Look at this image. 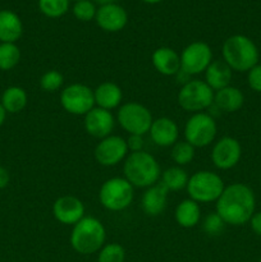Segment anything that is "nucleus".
<instances>
[{"label":"nucleus","instance_id":"nucleus-43","mask_svg":"<svg viewBox=\"0 0 261 262\" xmlns=\"http://www.w3.org/2000/svg\"><path fill=\"white\" fill-rule=\"evenodd\" d=\"M258 262H261V258H260V261H258Z\"/></svg>","mask_w":261,"mask_h":262},{"label":"nucleus","instance_id":"nucleus-14","mask_svg":"<svg viewBox=\"0 0 261 262\" xmlns=\"http://www.w3.org/2000/svg\"><path fill=\"white\" fill-rule=\"evenodd\" d=\"M53 215L56 222L63 225H74L84 217V205L78 197L66 194L55 200Z\"/></svg>","mask_w":261,"mask_h":262},{"label":"nucleus","instance_id":"nucleus-21","mask_svg":"<svg viewBox=\"0 0 261 262\" xmlns=\"http://www.w3.org/2000/svg\"><path fill=\"white\" fill-rule=\"evenodd\" d=\"M233 71L223 59L212 60L205 71V82L212 91H219L224 87L230 86Z\"/></svg>","mask_w":261,"mask_h":262},{"label":"nucleus","instance_id":"nucleus-37","mask_svg":"<svg viewBox=\"0 0 261 262\" xmlns=\"http://www.w3.org/2000/svg\"><path fill=\"white\" fill-rule=\"evenodd\" d=\"M10 182V174L4 166H0V189L8 187Z\"/></svg>","mask_w":261,"mask_h":262},{"label":"nucleus","instance_id":"nucleus-28","mask_svg":"<svg viewBox=\"0 0 261 262\" xmlns=\"http://www.w3.org/2000/svg\"><path fill=\"white\" fill-rule=\"evenodd\" d=\"M170 158L178 166L188 165L194 159V147L187 141H178L171 146Z\"/></svg>","mask_w":261,"mask_h":262},{"label":"nucleus","instance_id":"nucleus-31","mask_svg":"<svg viewBox=\"0 0 261 262\" xmlns=\"http://www.w3.org/2000/svg\"><path fill=\"white\" fill-rule=\"evenodd\" d=\"M63 83V74L59 71H55V69L45 72L40 78V87L45 92H56L58 90L61 89Z\"/></svg>","mask_w":261,"mask_h":262},{"label":"nucleus","instance_id":"nucleus-20","mask_svg":"<svg viewBox=\"0 0 261 262\" xmlns=\"http://www.w3.org/2000/svg\"><path fill=\"white\" fill-rule=\"evenodd\" d=\"M95 106L104 110H113L120 106L123 100V91L114 82H102L94 90Z\"/></svg>","mask_w":261,"mask_h":262},{"label":"nucleus","instance_id":"nucleus-17","mask_svg":"<svg viewBox=\"0 0 261 262\" xmlns=\"http://www.w3.org/2000/svg\"><path fill=\"white\" fill-rule=\"evenodd\" d=\"M150 137L156 146L160 147H171L174 143L178 142L179 127L171 118L161 117L154 119L151 124Z\"/></svg>","mask_w":261,"mask_h":262},{"label":"nucleus","instance_id":"nucleus-3","mask_svg":"<svg viewBox=\"0 0 261 262\" xmlns=\"http://www.w3.org/2000/svg\"><path fill=\"white\" fill-rule=\"evenodd\" d=\"M223 60L234 72H248L258 64L260 53L256 43L245 35H233L224 41Z\"/></svg>","mask_w":261,"mask_h":262},{"label":"nucleus","instance_id":"nucleus-22","mask_svg":"<svg viewBox=\"0 0 261 262\" xmlns=\"http://www.w3.org/2000/svg\"><path fill=\"white\" fill-rule=\"evenodd\" d=\"M23 33V25L17 13L9 9L0 10V42L15 43Z\"/></svg>","mask_w":261,"mask_h":262},{"label":"nucleus","instance_id":"nucleus-24","mask_svg":"<svg viewBox=\"0 0 261 262\" xmlns=\"http://www.w3.org/2000/svg\"><path fill=\"white\" fill-rule=\"evenodd\" d=\"M174 219L179 227L184 229L196 227L201 220V207L200 204L191 199H186L177 205L174 210Z\"/></svg>","mask_w":261,"mask_h":262},{"label":"nucleus","instance_id":"nucleus-41","mask_svg":"<svg viewBox=\"0 0 261 262\" xmlns=\"http://www.w3.org/2000/svg\"><path fill=\"white\" fill-rule=\"evenodd\" d=\"M73 2H79V0H73Z\"/></svg>","mask_w":261,"mask_h":262},{"label":"nucleus","instance_id":"nucleus-7","mask_svg":"<svg viewBox=\"0 0 261 262\" xmlns=\"http://www.w3.org/2000/svg\"><path fill=\"white\" fill-rule=\"evenodd\" d=\"M214 94L209 84L201 79H189L182 84L177 96L178 105L188 113H201L214 105Z\"/></svg>","mask_w":261,"mask_h":262},{"label":"nucleus","instance_id":"nucleus-38","mask_svg":"<svg viewBox=\"0 0 261 262\" xmlns=\"http://www.w3.org/2000/svg\"><path fill=\"white\" fill-rule=\"evenodd\" d=\"M5 118H7V112H5L4 107H3L2 104H0V127H2V125L4 124Z\"/></svg>","mask_w":261,"mask_h":262},{"label":"nucleus","instance_id":"nucleus-5","mask_svg":"<svg viewBox=\"0 0 261 262\" xmlns=\"http://www.w3.org/2000/svg\"><path fill=\"white\" fill-rule=\"evenodd\" d=\"M224 188V181L219 174L211 170H199L189 177L186 191L188 199L197 204H210L217 201Z\"/></svg>","mask_w":261,"mask_h":262},{"label":"nucleus","instance_id":"nucleus-1","mask_svg":"<svg viewBox=\"0 0 261 262\" xmlns=\"http://www.w3.org/2000/svg\"><path fill=\"white\" fill-rule=\"evenodd\" d=\"M256 210V197L252 188L245 183H232L220 194L215 212L227 225L241 227L250 222Z\"/></svg>","mask_w":261,"mask_h":262},{"label":"nucleus","instance_id":"nucleus-13","mask_svg":"<svg viewBox=\"0 0 261 262\" xmlns=\"http://www.w3.org/2000/svg\"><path fill=\"white\" fill-rule=\"evenodd\" d=\"M128 146L123 137L110 135L100 140L95 147V160L102 166H115L128 156Z\"/></svg>","mask_w":261,"mask_h":262},{"label":"nucleus","instance_id":"nucleus-40","mask_svg":"<svg viewBox=\"0 0 261 262\" xmlns=\"http://www.w3.org/2000/svg\"><path fill=\"white\" fill-rule=\"evenodd\" d=\"M142 2L147 3V4H158V3L163 2V0H142Z\"/></svg>","mask_w":261,"mask_h":262},{"label":"nucleus","instance_id":"nucleus-39","mask_svg":"<svg viewBox=\"0 0 261 262\" xmlns=\"http://www.w3.org/2000/svg\"><path fill=\"white\" fill-rule=\"evenodd\" d=\"M96 4H99L100 7H102V5H107V4H114L117 0H94Z\"/></svg>","mask_w":261,"mask_h":262},{"label":"nucleus","instance_id":"nucleus-27","mask_svg":"<svg viewBox=\"0 0 261 262\" xmlns=\"http://www.w3.org/2000/svg\"><path fill=\"white\" fill-rule=\"evenodd\" d=\"M20 60V50L13 42H0V71H12Z\"/></svg>","mask_w":261,"mask_h":262},{"label":"nucleus","instance_id":"nucleus-4","mask_svg":"<svg viewBox=\"0 0 261 262\" xmlns=\"http://www.w3.org/2000/svg\"><path fill=\"white\" fill-rule=\"evenodd\" d=\"M105 227L94 216H84L74 224L69 238L72 248L79 255H92L99 252L105 245Z\"/></svg>","mask_w":261,"mask_h":262},{"label":"nucleus","instance_id":"nucleus-36","mask_svg":"<svg viewBox=\"0 0 261 262\" xmlns=\"http://www.w3.org/2000/svg\"><path fill=\"white\" fill-rule=\"evenodd\" d=\"M248 223H250L252 232L258 237H261V211L255 212Z\"/></svg>","mask_w":261,"mask_h":262},{"label":"nucleus","instance_id":"nucleus-2","mask_svg":"<svg viewBox=\"0 0 261 262\" xmlns=\"http://www.w3.org/2000/svg\"><path fill=\"white\" fill-rule=\"evenodd\" d=\"M124 178L137 188H148L159 182L161 177L160 164L146 151L130 152L123 164Z\"/></svg>","mask_w":261,"mask_h":262},{"label":"nucleus","instance_id":"nucleus-11","mask_svg":"<svg viewBox=\"0 0 261 262\" xmlns=\"http://www.w3.org/2000/svg\"><path fill=\"white\" fill-rule=\"evenodd\" d=\"M211 61L212 50L204 41L191 42L181 54V69L188 76L205 73Z\"/></svg>","mask_w":261,"mask_h":262},{"label":"nucleus","instance_id":"nucleus-16","mask_svg":"<svg viewBox=\"0 0 261 262\" xmlns=\"http://www.w3.org/2000/svg\"><path fill=\"white\" fill-rule=\"evenodd\" d=\"M95 20L101 30L106 32H118L127 25L128 14L124 8L114 3L100 7L96 10Z\"/></svg>","mask_w":261,"mask_h":262},{"label":"nucleus","instance_id":"nucleus-30","mask_svg":"<svg viewBox=\"0 0 261 262\" xmlns=\"http://www.w3.org/2000/svg\"><path fill=\"white\" fill-rule=\"evenodd\" d=\"M97 253V262H124L125 260V251L119 243L104 245Z\"/></svg>","mask_w":261,"mask_h":262},{"label":"nucleus","instance_id":"nucleus-33","mask_svg":"<svg viewBox=\"0 0 261 262\" xmlns=\"http://www.w3.org/2000/svg\"><path fill=\"white\" fill-rule=\"evenodd\" d=\"M96 10L97 9L95 8V4L90 0H79L73 5L74 17L78 20H82V22H89V20L95 19Z\"/></svg>","mask_w":261,"mask_h":262},{"label":"nucleus","instance_id":"nucleus-9","mask_svg":"<svg viewBox=\"0 0 261 262\" xmlns=\"http://www.w3.org/2000/svg\"><path fill=\"white\" fill-rule=\"evenodd\" d=\"M217 133V125L214 118L207 113H194L184 125V141L197 147H206L214 142Z\"/></svg>","mask_w":261,"mask_h":262},{"label":"nucleus","instance_id":"nucleus-15","mask_svg":"<svg viewBox=\"0 0 261 262\" xmlns=\"http://www.w3.org/2000/svg\"><path fill=\"white\" fill-rule=\"evenodd\" d=\"M83 125L84 130L91 137L102 140V138L112 135L115 127V118L109 110L95 106L94 109H91L84 115Z\"/></svg>","mask_w":261,"mask_h":262},{"label":"nucleus","instance_id":"nucleus-25","mask_svg":"<svg viewBox=\"0 0 261 262\" xmlns=\"http://www.w3.org/2000/svg\"><path fill=\"white\" fill-rule=\"evenodd\" d=\"M28 96L25 89L19 86H10L4 90L0 99V104L7 114H17L27 106Z\"/></svg>","mask_w":261,"mask_h":262},{"label":"nucleus","instance_id":"nucleus-19","mask_svg":"<svg viewBox=\"0 0 261 262\" xmlns=\"http://www.w3.org/2000/svg\"><path fill=\"white\" fill-rule=\"evenodd\" d=\"M151 63L159 73L166 77L176 76L181 71V55L168 46L156 49L151 55Z\"/></svg>","mask_w":261,"mask_h":262},{"label":"nucleus","instance_id":"nucleus-42","mask_svg":"<svg viewBox=\"0 0 261 262\" xmlns=\"http://www.w3.org/2000/svg\"><path fill=\"white\" fill-rule=\"evenodd\" d=\"M260 184H261V176H260Z\"/></svg>","mask_w":261,"mask_h":262},{"label":"nucleus","instance_id":"nucleus-18","mask_svg":"<svg viewBox=\"0 0 261 262\" xmlns=\"http://www.w3.org/2000/svg\"><path fill=\"white\" fill-rule=\"evenodd\" d=\"M169 191L161 182L145 189L141 199V207L147 216H158L165 210Z\"/></svg>","mask_w":261,"mask_h":262},{"label":"nucleus","instance_id":"nucleus-35","mask_svg":"<svg viewBox=\"0 0 261 262\" xmlns=\"http://www.w3.org/2000/svg\"><path fill=\"white\" fill-rule=\"evenodd\" d=\"M128 146V150L130 152H138V151H143V136L140 135H129V137L125 140Z\"/></svg>","mask_w":261,"mask_h":262},{"label":"nucleus","instance_id":"nucleus-32","mask_svg":"<svg viewBox=\"0 0 261 262\" xmlns=\"http://www.w3.org/2000/svg\"><path fill=\"white\" fill-rule=\"evenodd\" d=\"M225 223L216 212H210L202 220V229L210 237H217L224 232Z\"/></svg>","mask_w":261,"mask_h":262},{"label":"nucleus","instance_id":"nucleus-10","mask_svg":"<svg viewBox=\"0 0 261 262\" xmlns=\"http://www.w3.org/2000/svg\"><path fill=\"white\" fill-rule=\"evenodd\" d=\"M60 105L72 115H86L95 107L94 90L83 83H72L60 92Z\"/></svg>","mask_w":261,"mask_h":262},{"label":"nucleus","instance_id":"nucleus-12","mask_svg":"<svg viewBox=\"0 0 261 262\" xmlns=\"http://www.w3.org/2000/svg\"><path fill=\"white\" fill-rule=\"evenodd\" d=\"M210 158L216 169L229 170L240 163L242 158V146L237 138L225 136L214 143Z\"/></svg>","mask_w":261,"mask_h":262},{"label":"nucleus","instance_id":"nucleus-8","mask_svg":"<svg viewBox=\"0 0 261 262\" xmlns=\"http://www.w3.org/2000/svg\"><path fill=\"white\" fill-rule=\"evenodd\" d=\"M117 122L129 135L143 136L150 130L154 118L145 105L130 101L120 105L117 113Z\"/></svg>","mask_w":261,"mask_h":262},{"label":"nucleus","instance_id":"nucleus-26","mask_svg":"<svg viewBox=\"0 0 261 262\" xmlns=\"http://www.w3.org/2000/svg\"><path fill=\"white\" fill-rule=\"evenodd\" d=\"M161 183L166 187L169 192L182 191L188 183V174L182 166H170L161 173Z\"/></svg>","mask_w":261,"mask_h":262},{"label":"nucleus","instance_id":"nucleus-23","mask_svg":"<svg viewBox=\"0 0 261 262\" xmlns=\"http://www.w3.org/2000/svg\"><path fill=\"white\" fill-rule=\"evenodd\" d=\"M245 104V95L238 87L227 86L214 94V105L224 113L238 112Z\"/></svg>","mask_w":261,"mask_h":262},{"label":"nucleus","instance_id":"nucleus-6","mask_svg":"<svg viewBox=\"0 0 261 262\" xmlns=\"http://www.w3.org/2000/svg\"><path fill=\"white\" fill-rule=\"evenodd\" d=\"M135 187L124 177H113L101 184L99 191V201L102 207L109 211L118 212L127 209L135 197Z\"/></svg>","mask_w":261,"mask_h":262},{"label":"nucleus","instance_id":"nucleus-34","mask_svg":"<svg viewBox=\"0 0 261 262\" xmlns=\"http://www.w3.org/2000/svg\"><path fill=\"white\" fill-rule=\"evenodd\" d=\"M247 83L252 91L261 94V64H256L247 72Z\"/></svg>","mask_w":261,"mask_h":262},{"label":"nucleus","instance_id":"nucleus-29","mask_svg":"<svg viewBox=\"0 0 261 262\" xmlns=\"http://www.w3.org/2000/svg\"><path fill=\"white\" fill-rule=\"evenodd\" d=\"M41 13L49 18H59L69 9V0H38Z\"/></svg>","mask_w":261,"mask_h":262}]
</instances>
